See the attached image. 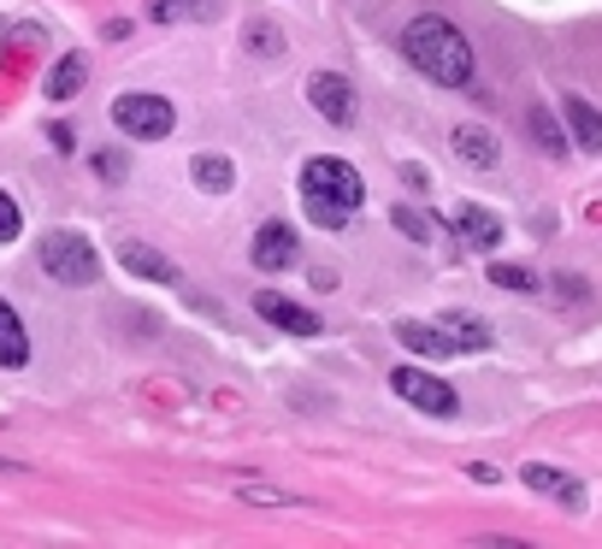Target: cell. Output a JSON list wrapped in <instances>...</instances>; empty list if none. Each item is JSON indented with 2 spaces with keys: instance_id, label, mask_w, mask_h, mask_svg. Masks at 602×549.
Segmentation results:
<instances>
[{
  "instance_id": "1",
  "label": "cell",
  "mask_w": 602,
  "mask_h": 549,
  "mask_svg": "<svg viewBox=\"0 0 602 549\" xmlns=\"http://www.w3.org/2000/svg\"><path fill=\"white\" fill-rule=\"evenodd\" d=\"M402 54L420 77H432L437 89H467L473 83V42L461 36L450 19H437V12H420V19L402 30Z\"/></svg>"
},
{
  "instance_id": "2",
  "label": "cell",
  "mask_w": 602,
  "mask_h": 549,
  "mask_svg": "<svg viewBox=\"0 0 602 549\" xmlns=\"http://www.w3.org/2000/svg\"><path fill=\"white\" fill-rule=\"evenodd\" d=\"M36 261H42V272H47L54 284H95V278H101V254L89 249V236H77V231L42 236Z\"/></svg>"
},
{
  "instance_id": "3",
  "label": "cell",
  "mask_w": 602,
  "mask_h": 549,
  "mask_svg": "<svg viewBox=\"0 0 602 549\" xmlns=\"http://www.w3.org/2000/svg\"><path fill=\"white\" fill-rule=\"evenodd\" d=\"M302 196H325V201H342V208H360V201H367V183H360V171L349 160L319 154V160L302 166Z\"/></svg>"
},
{
  "instance_id": "4",
  "label": "cell",
  "mask_w": 602,
  "mask_h": 549,
  "mask_svg": "<svg viewBox=\"0 0 602 549\" xmlns=\"http://www.w3.org/2000/svg\"><path fill=\"white\" fill-rule=\"evenodd\" d=\"M113 125L125 136H136V142H160V136L178 130V113H171V101H160V95H118Z\"/></svg>"
},
{
  "instance_id": "5",
  "label": "cell",
  "mask_w": 602,
  "mask_h": 549,
  "mask_svg": "<svg viewBox=\"0 0 602 549\" xmlns=\"http://www.w3.org/2000/svg\"><path fill=\"white\" fill-rule=\"evenodd\" d=\"M390 390L402 402H414L420 414H437V420H450L461 414V397H455V384H443L437 372H425V367H395L390 372Z\"/></svg>"
},
{
  "instance_id": "6",
  "label": "cell",
  "mask_w": 602,
  "mask_h": 549,
  "mask_svg": "<svg viewBox=\"0 0 602 549\" xmlns=\"http://www.w3.org/2000/svg\"><path fill=\"white\" fill-rule=\"evenodd\" d=\"M307 101H314V113H325V125H337V130L355 125V83L349 77L314 72V77H307Z\"/></svg>"
},
{
  "instance_id": "7",
  "label": "cell",
  "mask_w": 602,
  "mask_h": 549,
  "mask_svg": "<svg viewBox=\"0 0 602 549\" xmlns=\"http://www.w3.org/2000/svg\"><path fill=\"white\" fill-rule=\"evenodd\" d=\"M296 254H302V243H296V231H289L284 219H266V225L254 231V243H249V261L261 272H289Z\"/></svg>"
},
{
  "instance_id": "8",
  "label": "cell",
  "mask_w": 602,
  "mask_h": 549,
  "mask_svg": "<svg viewBox=\"0 0 602 549\" xmlns=\"http://www.w3.org/2000/svg\"><path fill=\"white\" fill-rule=\"evenodd\" d=\"M520 478H526V485L538 490V496H549V503H561L567 514H584V485H579L573 473L549 467V461H526V467H520Z\"/></svg>"
},
{
  "instance_id": "9",
  "label": "cell",
  "mask_w": 602,
  "mask_h": 549,
  "mask_svg": "<svg viewBox=\"0 0 602 549\" xmlns=\"http://www.w3.org/2000/svg\"><path fill=\"white\" fill-rule=\"evenodd\" d=\"M254 314H261L266 325H278V331H289V337H319V319L307 314L302 302L278 296V289H261V296H254Z\"/></svg>"
},
{
  "instance_id": "10",
  "label": "cell",
  "mask_w": 602,
  "mask_h": 549,
  "mask_svg": "<svg viewBox=\"0 0 602 549\" xmlns=\"http://www.w3.org/2000/svg\"><path fill=\"white\" fill-rule=\"evenodd\" d=\"M395 337H402L414 355H425V360H450V355H461V342L450 337V325H414V319H402V325H395Z\"/></svg>"
},
{
  "instance_id": "11",
  "label": "cell",
  "mask_w": 602,
  "mask_h": 549,
  "mask_svg": "<svg viewBox=\"0 0 602 549\" xmlns=\"http://www.w3.org/2000/svg\"><path fill=\"white\" fill-rule=\"evenodd\" d=\"M450 148H455V160H467V166H478V171H496V160H503L496 136H490V130H478V125L450 130Z\"/></svg>"
},
{
  "instance_id": "12",
  "label": "cell",
  "mask_w": 602,
  "mask_h": 549,
  "mask_svg": "<svg viewBox=\"0 0 602 549\" xmlns=\"http://www.w3.org/2000/svg\"><path fill=\"white\" fill-rule=\"evenodd\" d=\"M118 266L136 272V278H148V284H178V266H171L160 249H148V243H125L118 249Z\"/></svg>"
},
{
  "instance_id": "13",
  "label": "cell",
  "mask_w": 602,
  "mask_h": 549,
  "mask_svg": "<svg viewBox=\"0 0 602 549\" xmlns=\"http://www.w3.org/2000/svg\"><path fill=\"white\" fill-rule=\"evenodd\" d=\"M455 231H461V243L467 249H496L503 243V219H496L490 208H473V201L455 213Z\"/></svg>"
},
{
  "instance_id": "14",
  "label": "cell",
  "mask_w": 602,
  "mask_h": 549,
  "mask_svg": "<svg viewBox=\"0 0 602 549\" xmlns=\"http://www.w3.org/2000/svg\"><path fill=\"white\" fill-rule=\"evenodd\" d=\"M561 113H567V125H573V142H579L584 154H602V113L591 107V101L561 95Z\"/></svg>"
},
{
  "instance_id": "15",
  "label": "cell",
  "mask_w": 602,
  "mask_h": 549,
  "mask_svg": "<svg viewBox=\"0 0 602 549\" xmlns=\"http://www.w3.org/2000/svg\"><path fill=\"white\" fill-rule=\"evenodd\" d=\"M30 360V337H24V319L12 302H0V367H24Z\"/></svg>"
},
{
  "instance_id": "16",
  "label": "cell",
  "mask_w": 602,
  "mask_h": 549,
  "mask_svg": "<svg viewBox=\"0 0 602 549\" xmlns=\"http://www.w3.org/2000/svg\"><path fill=\"white\" fill-rule=\"evenodd\" d=\"M154 24H201V19H219V0H154Z\"/></svg>"
},
{
  "instance_id": "17",
  "label": "cell",
  "mask_w": 602,
  "mask_h": 549,
  "mask_svg": "<svg viewBox=\"0 0 602 549\" xmlns=\"http://www.w3.org/2000/svg\"><path fill=\"white\" fill-rule=\"evenodd\" d=\"M189 178H196L208 196H225V190H236V166L225 160V154H201V160L189 166Z\"/></svg>"
},
{
  "instance_id": "18",
  "label": "cell",
  "mask_w": 602,
  "mask_h": 549,
  "mask_svg": "<svg viewBox=\"0 0 602 549\" xmlns=\"http://www.w3.org/2000/svg\"><path fill=\"white\" fill-rule=\"evenodd\" d=\"M83 77H89V60H83V54H65L54 72H47V95H54V101H72V95L83 89Z\"/></svg>"
},
{
  "instance_id": "19",
  "label": "cell",
  "mask_w": 602,
  "mask_h": 549,
  "mask_svg": "<svg viewBox=\"0 0 602 549\" xmlns=\"http://www.w3.org/2000/svg\"><path fill=\"white\" fill-rule=\"evenodd\" d=\"M307 201V219H314L319 231H349L355 208H342V201H325V196H302Z\"/></svg>"
},
{
  "instance_id": "20",
  "label": "cell",
  "mask_w": 602,
  "mask_h": 549,
  "mask_svg": "<svg viewBox=\"0 0 602 549\" xmlns=\"http://www.w3.org/2000/svg\"><path fill=\"white\" fill-rule=\"evenodd\" d=\"M526 125H531V142H538L543 154H567V136L556 130V113H549V107H531Z\"/></svg>"
},
{
  "instance_id": "21",
  "label": "cell",
  "mask_w": 602,
  "mask_h": 549,
  "mask_svg": "<svg viewBox=\"0 0 602 549\" xmlns=\"http://www.w3.org/2000/svg\"><path fill=\"white\" fill-rule=\"evenodd\" d=\"M443 325H450V337L461 342V349H490V331H485V325H478L473 314H450Z\"/></svg>"
},
{
  "instance_id": "22",
  "label": "cell",
  "mask_w": 602,
  "mask_h": 549,
  "mask_svg": "<svg viewBox=\"0 0 602 549\" xmlns=\"http://www.w3.org/2000/svg\"><path fill=\"white\" fill-rule=\"evenodd\" d=\"M390 219H395V231H402L408 243H432V231H437V219L432 213H414V208H395Z\"/></svg>"
},
{
  "instance_id": "23",
  "label": "cell",
  "mask_w": 602,
  "mask_h": 549,
  "mask_svg": "<svg viewBox=\"0 0 602 549\" xmlns=\"http://www.w3.org/2000/svg\"><path fill=\"white\" fill-rule=\"evenodd\" d=\"M490 284H496V289H538V272H526V266H508V261H496V266H490Z\"/></svg>"
},
{
  "instance_id": "24",
  "label": "cell",
  "mask_w": 602,
  "mask_h": 549,
  "mask_svg": "<svg viewBox=\"0 0 602 549\" xmlns=\"http://www.w3.org/2000/svg\"><path fill=\"white\" fill-rule=\"evenodd\" d=\"M243 503H261V508H307L302 496H289V490H261V485H243Z\"/></svg>"
},
{
  "instance_id": "25",
  "label": "cell",
  "mask_w": 602,
  "mask_h": 549,
  "mask_svg": "<svg viewBox=\"0 0 602 549\" xmlns=\"http://www.w3.org/2000/svg\"><path fill=\"white\" fill-rule=\"evenodd\" d=\"M24 231V219H19V201H12L7 190H0V243H12V236Z\"/></svg>"
},
{
  "instance_id": "26",
  "label": "cell",
  "mask_w": 602,
  "mask_h": 549,
  "mask_svg": "<svg viewBox=\"0 0 602 549\" xmlns=\"http://www.w3.org/2000/svg\"><path fill=\"white\" fill-rule=\"evenodd\" d=\"M249 47H254V54H284V36H272V30L254 19V24H249Z\"/></svg>"
},
{
  "instance_id": "27",
  "label": "cell",
  "mask_w": 602,
  "mask_h": 549,
  "mask_svg": "<svg viewBox=\"0 0 602 549\" xmlns=\"http://www.w3.org/2000/svg\"><path fill=\"white\" fill-rule=\"evenodd\" d=\"M95 171L101 178H125V160H118V154H95Z\"/></svg>"
}]
</instances>
